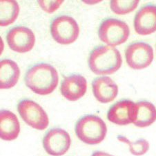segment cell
I'll use <instances>...</instances> for the list:
<instances>
[{
	"instance_id": "6da1fadb",
	"label": "cell",
	"mask_w": 156,
	"mask_h": 156,
	"mask_svg": "<svg viewBox=\"0 0 156 156\" xmlns=\"http://www.w3.org/2000/svg\"><path fill=\"white\" fill-rule=\"evenodd\" d=\"M24 82L33 92L47 95L53 92L58 84V73L52 65L44 62L30 65L25 73Z\"/></svg>"
},
{
	"instance_id": "7a4b0ae2",
	"label": "cell",
	"mask_w": 156,
	"mask_h": 156,
	"mask_svg": "<svg viewBox=\"0 0 156 156\" xmlns=\"http://www.w3.org/2000/svg\"><path fill=\"white\" fill-rule=\"evenodd\" d=\"M122 58L118 49L109 45H98L90 51L89 69L98 75L112 74L120 68Z\"/></svg>"
},
{
	"instance_id": "3957f363",
	"label": "cell",
	"mask_w": 156,
	"mask_h": 156,
	"mask_svg": "<svg viewBox=\"0 0 156 156\" xmlns=\"http://www.w3.org/2000/svg\"><path fill=\"white\" fill-rule=\"evenodd\" d=\"M75 132L78 139L89 145H95L105 138L107 127L100 117L85 114L77 119L75 124Z\"/></svg>"
},
{
	"instance_id": "277c9868",
	"label": "cell",
	"mask_w": 156,
	"mask_h": 156,
	"mask_svg": "<svg viewBox=\"0 0 156 156\" xmlns=\"http://www.w3.org/2000/svg\"><path fill=\"white\" fill-rule=\"evenodd\" d=\"M98 34L100 40L109 46H118L127 40L130 35L129 26L124 21L106 17L101 21Z\"/></svg>"
},
{
	"instance_id": "5b68a950",
	"label": "cell",
	"mask_w": 156,
	"mask_h": 156,
	"mask_svg": "<svg viewBox=\"0 0 156 156\" xmlns=\"http://www.w3.org/2000/svg\"><path fill=\"white\" fill-rule=\"evenodd\" d=\"M50 32L55 41L66 45L77 40L80 28L73 17L68 15H59L51 20Z\"/></svg>"
},
{
	"instance_id": "8992f818",
	"label": "cell",
	"mask_w": 156,
	"mask_h": 156,
	"mask_svg": "<svg viewBox=\"0 0 156 156\" xmlns=\"http://www.w3.org/2000/svg\"><path fill=\"white\" fill-rule=\"evenodd\" d=\"M18 113L23 120L32 128L43 131L47 128L49 120L44 109L30 98H23L17 105Z\"/></svg>"
},
{
	"instance_id": "52a82bcc",
	"label": "cell",
	"mask_w": 156,
	"mask_h": 156,
	"mask_svg": "<svg viewBox=\"0 0 156 156\" xmlns=\"http://www.w3.org/2000/svg\"><path fill=\"white\" fill-rule=\"evenodd\" d=\"M152 46L146 42L133 41L125 49V58L129 67L142 69L149 67L153 60Z\"/></svg>"
},
{
	"instance_id": "ba28073f",
	"label": "cell",
	"mask_w": 156,
	"mask_h": 156,
	"mask_svg": "<svg viewBox=\"0 0 156 156\" xmlns=\"http://www.w3.org/2000/svg\"><path fill=\"white\" fill-rule=\"evenodd\" d=\"M71 139L69 132L58 127L48 129L45 132L42 145L45 151L53 156H62L68 151Z\"/></svg>"
},
{
	"instance_id": "9c48e42d",
	"label": "cell",
	"mask_w": 156,
	"mask_h": 156,
	"mask_svg": "<svg viewBox=\"0 0 156 156\" xmlns=\"http://www.w3.org/2000/svg\"><path fill=\"white\" fill-rule=\"evenodd\" d=\"M6 39L10 49L18 53L30 51L35 43V36L32 30L22 25L10 28L6 32Z\"/></svg>"
},
{
	"instance_id": "30bf717a",
	"label": "cell",
	"mask_w": 156,
	"mask_h": 156,
	"mask_svg": "<svg viewBox=\"0 0 156 156\" xmlns=\"http://www.w3.org/2000/svg\"><path fill=\"white\" fill-rule=\"evenodd\" d=\"M133 27L140 35H147L156 31V4L147 3L140 8L133 19Z\"/></svg>"
},
{
	"instance_id": "8fae6325",
	"label": "cell",
	"mask_w": 156,
	"mask_h": 156,
	"mask_svg": "<svg viewBox=\"0 0 156 156\" xmlns=\"http://www.w3.org/2000/svg\"><path fill=\"white\" fill-rule=\"evenodd\" d=\"M135 103L128 98H122L110 106L107 111V119L112 123L125 126L133 122Z\"/></svg>"
},
{
	"instance_id": "7c38bea8",
	"label": "cell",
	"mask_w": 156,
	"mask_h": 156,
	"mask_svg": "<svg viewBox=\"0 0 156 156\" xmlns=\"http://www.w3.org/2000/svg\"><path fill=\"white\" fill-rule=\"evenodd\" d=\"M87 88V83L85 77L78 73H73L62 79L60 92L67 100L75 101L85 95Z\"/></svg>"
},
{
	"instance_id": "4fadbf2b",
	"label": "cell",
	"mask_w": 156,
	"mask_h": 156,
	"mask_svg": "<svg viewBox=\"0 0 156 156\" xmlns=\"http://www.w3.org/2000/svg\"><path fill=\"white\" fill-rule=\"evenodd\" d=\"M92 90L99 102L106 103L113 101L118 95V86L110 77L102 76L92 80Z\"/></svg>"
},
{
	"instance_id": "5bb4252c",
	"label": "cell",
	"mask_w": 156,
	"mask_h": 156,
	"mask_svg": "<svg viewBox=\"0 0 156 156\" xmlns=\"http://www.w3.org/2000/svg\"><path fill=\"white\" fill-rule=\"evenodd\" d=\"M20 132V124L15 114L8 110L0 112V137L5 141L17 138Z\"/></svg>"
},
{
	"instance_id": "9a60e30c",
	"label": "cell",
	"mask_w": 156,
	"mask_h": 156,
	"mask_svg": "<svg viewBox=\"0 0 156 156\" xmlns=\"http://www.w3.org/2000/svg\"><path fill=\"white\" fill-rule=\"evenodd\" d=\"M156 121V108L147 100L137 101L135 104L133 124L140 128L149 126Z\"/></svg>"
},
{
	"instance_id": "2e32d148",
	"label": "cell",
	"mask_w": 156,
	"mask_h": 156,
	"mask_svg": "<svg viewBox=\"0 0 156 156\" xmlns=\"http://www.w3.org/2000/svg\"><path fill=\"white\" fill-rule=\"evenodd\" d=\"M20 75L18 65L9 58H3L0 61V87L10 89L16 85Z\"/></svg>"
},
{
	"instance_id": "e0dca14e",
	"label": "cell",
	"mask_w": 156,
	"mask_h": 156,
	"mask_svg": "<svg viewBox=\"0 0 156 156\" xmlns=\"http://www.w3.org/2000/svg\"><path fill=\"white\" fill-rule=\"evenodd\" d=\"M0 24L6 27L16 20L20 12V6L16 1L0 2Z\"/></svg>"
},
{
	"instance_id": "ac0fdd59",
	"label": "cell",
	"mask_w": 156,
	"mask_h": 156,
	"mask_svg": "<svg viewBox=\"0 0 156 156\" xmlns=\"http://www.w3.org/2000/svg\"><path fill=\"white\" fill-rule=\"evenodd\" d=\"M119 141L125 143L129 147V150L133 155L141 156L147 153L149 149V143L147 139L140 138L136 142H131L124 135H119L117 136Z\"/></svg>"
},
{
	"instance_id": "d6986e66",
	"label": "cell",
	"mask_w": 156,
	"mask_h": 156,
	"mask_svg": "<svg viewBox=\"0 0 156 156\" xmlns=\"http://www.w3.org/2000/svg\"><path fill=\"white\" fill-rule=\"evenodd\" d=\"M139 1H115L110 2V8L113 13L119 15L129 13L136 9Z\"/></svg>"
},
{
	"instance_id": "ffe728a7",
	"label": "cell",
	"mask_w": 156,
	"mask_h": 156,
	"mask_svg": "<svg viewBox=\"0 0 156 156\" xmlns=\"http://www.w3.org/2000/svg\"><path fill=\"white\" fill-rule=\"evenodd\" d=\"M37 3L44 10L51 13L58 9L63 1H37Z\"/></svg>"
},
{
	"instance_id": "44dd1931",
	"label": "cell",
	"mask_w": 156,
	"mask_h": 156,
	"mask_svg": "<svg viewBox=\"0 0 156 156\" xmlns=\"http://www.w3.org/2000/svg\"><path fill=\"white\" fill-rule=\"evenodd\" d=\"M91 156H114L113 155L109 154V153H105L104 151H100V150H96L94 151L93 153Z\"/></svg>"
}]
</instances>
